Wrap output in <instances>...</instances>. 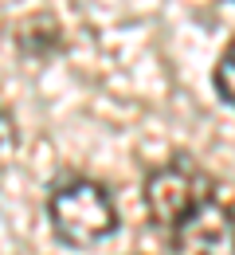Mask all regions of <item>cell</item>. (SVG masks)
I'll list each match as a JSON object with an SVG mask.
<instances>
[{
    "instance_id": "277c9868",
    "label": "cell",
    "mask_w": 235,
    "mask_h": 255,
    "mask_svg": "<svg viewBox=\"0 0 235 255\" xmlns=\"http://www.w3.org/2000/svg\"><path fill=\"white\" fill-rule=\"evenodd\" d=\"M212 91L220 95L224 106H232V110H235V39L224 47V55H220L216 67H212Z\"/></svg>"
},
{
    "instance_id": "3957f363",
    "label": "cell",
    "mask_w": 235,
    "mask_h": 255,
    "mask_svg": "<svg viewBox=\"0 0 235 255\" xmlns=\"http://www.w3.org/2000/svg\"><path fill=\"white\" fill-rule=\"evenodd\" d=\"M161 236L168 255H235V208L212 192Z\"/></svg>"
},
{
    "instance_id": "5b68a950",
    "label": "cell",
    "mask_w": 235,
    "mask_h": 255,
    "mask_svg": "<svg viewBox=\"0 0 235 255\" xmlns=\"http://www.w3.org/2000/svg\"><path fill=\"white\" fill-rule=\"evenodd\" d=\"M16 141H20V137H16V122H12V114L0 106V157H4V153H12V149H16Z\"/></svg>"
},
{
    "instance_id": "8992f818",
    "label": "cell",
    "mask_w": 235,
    "mask_h": 255,
    "mask_svg": "<svg viewBox=\"0 0 235 255\" xmlns=\"http://www.w3.org/2000/svg\"><path fill=\"white\" fill-rule=\"evenodd\" d=\"M232 4H235V0H232Z\"/></svg>"
},
{
    "instance_id": "7a4b0ae2",
    "label": "cell",
    "mask_w": 235,
    "mask_h": 255,
    "mask_svg": "<svg viewBox=\"0 0 235 255\" xmlns=\"http://www.w3.org/2000/svg\"><path fill=\"white\" fill-rule=\"evenodd\" d=\"M216 192L212 173L188 153H172L165 165H157L145 177V212L157 232H168L176 220H184L204 196Z\"/></svg>"
},
{
    "instance_id": "6da1fadb",
    "label": "cell",
    "mask_w": 235,
    "mask_h": 255,
    "mask_svg": "<svg viewBox=\"0 0 235 255\" xmlns=\"http://www.w3.org/2000/svg\"><path fill=\"white\" fill-rule=\"evenodd\" d=\"M47 220L51 232L67 248H98L118 232V204L102 181L90 177H63L47 192Z\"/></svg>"
}]
</instances>
